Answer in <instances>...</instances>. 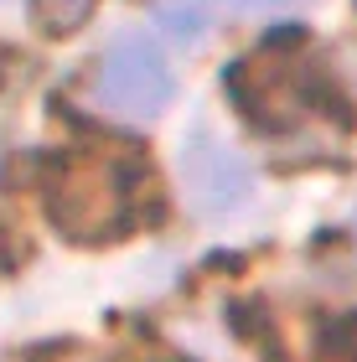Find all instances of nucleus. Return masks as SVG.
I'll return each instance as SVG.
<instances>
[{
	"instance_id": "obj_6",
	"label": "nucleus",
	"mask_w": 357,
	"mask_h": 362,
	"mask_svg": "<svg viewBox=\"0 0 357 362\" xmlns=\"http://www.w3.org/2000/svg\"><path fill=\"white\" fill-rule=\"evenodd\" d=\"M31 16H37L42 31L68 37V31H78L93 16V0H31Z\"/></svg>"
},
{
	"instance_id": "obj_7",
	"label": "nucleus",
	"mask_w": 357,
	"mask_h": 362,
	"mask_svg": "<svg viewBox=\"0 0 357 362\" xmlns=\"http://www.w3.org/2000/svg\"><path fill=\"white\" fill-rule=\"evenodd\" d=\"M233 6H249V11H264L269 6L274 11V6H295V0H233Z\"/></svg>"
},
{
	"instance_id": "obj_5",
	"label": "nucleus",
	"mask_w": 357,
	"mask_h": 362,
	"mask_svg": "<svg viewBox=\"0 0 357 362\" xmlns=\"http://www.w3.org/2000/svg\"><path fill=\"white\" fill-rule=\"evenodd\" d=\"M156 21L166 26V37H176L182 47H197L207 37V26H213V6H207V0H166Z\"/></svg>"
},
{
	"instance_id": "obj_1",
	"label": "nucleus",
	"mask_w": 357,
	"mask_h": 362,
	"mask_svg": "<svg viewBox=\"0 0 357 362\" xmlns=\"http://www.w3.org/2000/svg\"><path fill=\"white\" fill-rule=\"evenodd\" d=\"M300 47H305V26H280L259 42L254 57H238L223 73V88H228L233 109L264 135L295 129L311 109H332L336 124H357L347 98L332 88V78L316 62L300 57Z\"/></svg>"
},
{
	"instance_id": "obj_2",
	"label": "nucleus",
	"mask_w": 357,
	"mask_h": 362,
	"mask_svg": "<svg viewBox=\"0 0 357 362\" xmlns=\"http://www.w3.org/2000/svg\"><path fill=\"white\" fill-rule=\"evenodd\" d=\"M140 176H151L140 171V160H109V156L57 160V176L47 181V212L78 243L115 238L129 223V202H135Z\"/></svg>"
},
{
	"instance_id": "obj_3",
	"label": "nucleus",
	"mask_w": 357,
	"mask_h": 362,
	"mask_svg": "<svg viewBox=\"0 0 357 362\" xmlns=\"http://www.w3.org/2000/svg\"><path fill=\"white\" fill-rule=\"evenodd\" d=\"M93 93L119 119H156L171 104L176 78L166 68V52L145 31H124L104 47L99 68H93Z\"/></svg>"
},
{
	"instance_id": "obj_4",
	"label": "nucleus",
	"mask_w": 357,
	"mask_h": 362,
	"mask_svg": "<svg viewBox=\"0 0 357 362\" xmlns=\"http://www.w3.org/2000/svg\"><path fill=\"white\" fill-rule=\"evenodd\" d=\"M182 176L197 212H228L249 197V166L213 140V129H192L182 145Z\"/></svg>"
}]
</instances>
